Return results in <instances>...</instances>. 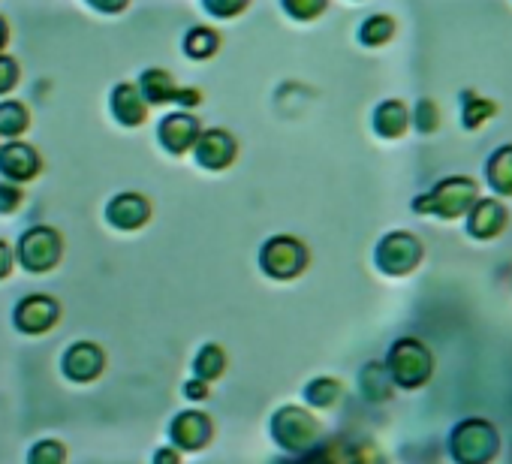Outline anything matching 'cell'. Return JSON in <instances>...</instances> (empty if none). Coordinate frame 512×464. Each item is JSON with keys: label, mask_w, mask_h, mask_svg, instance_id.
<instances>
[{"label": "cell", "mask_w": 512, "mask_h": 464, "mask_svg": "<svg viewBox=\"0 0 512 464\" xmlns=\"http://www.w3.org/2000/svg\"><path fill=\"white\" fill-rule=\"evenodd\" d=\"M500 109H497V103L494 100H488V97H482L479 91H464L461 94V124H464V130H479L485 121H491L494 115H497Z\"/></svg>", "instance_id": "cell-19"}, {"label": "cell", "mask_w": 512, "mask_h": 464, "mask_svg": "<svg viewBox=\"0 0 512 464\" xmlns=\"http://www.w3.org/2000/svg\"><path fill=\"white\" fill-rule=\"evenodd\" d=\"M272 434H275V440L284 449L302 452V449H311L314 446V440H317V422L302 407H284L272 419Z\"/></svg>", "instance_id": "cell-4"}, {"label": "cell", "mask_w": 512, "mask_h": 464, "mask_svg": "<svg viewBox=\"0 0 512 464\" xmlns=\"http://www.w3.org/2000/svg\"><path fill=\"white\" fill-rule=\"evenodd\" d=\"M247 7H250V0H202V10L214 19H223V22L238 19Z\"/></svg>", "instance_id": "cell-26"}, {"label": "cell", "mask_w": 512, "mask_h": 464, "mask_svg": "<svg viewBox=\"0 0 512 464\" xmlns=\"http://www.w3.org/2000/svg\"><path fill=\"white\" fill-rule=\"evenodd\" d=\"M410 121H413V127L419 130V133H434L437 127H440V109H437V103L431 100V97H422L419 103H416V109L410 112Z\"/></svg>", "instance_id": "cell-25"}, {"label": "cell", "mask_w": 512, "mask_h": 464, "mask_svg": "<svg viewBox=\"0 0 512 464\" xmlns=\"http://www.w3.org/2000/svg\"><path fill=\"white\" fill-rule=\"evenodd\" d=\"M136 88H139V94H142V100H145L148 106H169V103L178 100V91H181V88L175 85L172 73H166V70H160V67L145 70V73L139 76Z\"/></svg>", "instance_id": "cell-15"}, {"label": "cell", "mask_w": 512, "mask_h": 464, "mask_svg": "<svg viewBox=\"0 0 512 464\" xmlns=\"http://www.w3.org/2000/svg\"><path fill=\"white\" fill-rule=\"evenodd\" d=\"M506 223V211L497 199H479L473 208H470V236L476 239H491L503 229Z\"/></svg>", "instance_id": "cell-16"}, {"label": "cell", "mask_w": 512, "mask_h": 464, "mask_svg": "<svg viewBox=\"0 0 512 464\" xmlns=\"http://www.w3.org/2000/svg\"><path fill=\"white\" fill-rule=\"evenodd\" d=\"M476 202V184L470 178H443L431 193L419 196L413 202V208L419 214H437V217H461L464 211H470Z\"/></svg>", "instance_id": "cell-1"}, {"label": "cell", "mask_w": 512, "mask_h": 464, "mask_svg": "<svg viewBox=\"0 0 512 464\" xmlns=\"http://www.w3.org/2000/svg\"><path fill=\"white\" fill-rule=\"evenodd\" d=\"M154 464H178V452L175 449H160L154 455Z\"/></svg>", "instance_id": "cell-34"}, {"label": "cell", "mask_w": 512, "mask_h": 464, "mask_svg": "<svg viewBox=\"0 0 512 464\" xmlns=\"http://www.w3.org/2000/svg\"><path fill=\"white\" fill-rule=\"evenodd\" d=\"M410 127V109L401 100H383L374 109V130L383 139H401Z\"/></svg>", "instance_id": "cell-17"}, {"label": "cell", "mask_w": 512, "mask_h": 464, "mask_svg": "<svg viewBox=\"0 0 512 464\" xmlns=\"http://www.w3.org/2000/svg\"><path fill=\"white\" fill-rule=\"evenodd\" d=\"M13 263H16V254L10 251L7 242H0V281H4L13 272Z\"/></svg>", "instance_id": "cell-32"}, {"label": "cell", "mask_w": 512, "mask_h": 464, "mask_svg": "<svg viewBox=\"0 0 512 464\" xmlns=\"http://www.w3.org/2000/svg\"><path fill=\"white\" fill-rule=\"evenodd\" d=\"M109 109H112V118L121 124V127H142L148 121V103L142 100L136 82H118L109 94Z\"/></svg>", "instance_id": "cell-10"}, {"label": "cell", "mask_w": 512, "mask_h": 464, "mask_svg": "<svg viewBox=\"0 0 512 464\" xmlns=\"http://www.w3.org/2000/svg\"><path fill=\"white\" fill-rule=\"evenodd\" d=\"M220 43H223V37H220L214 28H208V25H193V28L184 34L181 49H184V55H187L190 61H208V58H214V55L220 52Z\"/></svg>", "instance_id": "cell-18"}, {"label": "cell", "mask_w": 512, "mask_h": 464, "mask_svg": "<svg viewBox=\"0 0 512 464\" xmlns=\"http://www.w3.org/2000/svg\"><path fill=\"white\" fill-rule=\"evenodd\" d=\"M40 169H43V157L34 145L22 139H10L0 145V175H4V181L28 184L40 175Z\"/></svg>", "instance_id": "cell-7"}, {"label": "cell", "mask_w": 512, "mask_h": 464, "mask_svg": "<svg viewBox=\"0 0 512 464\" xmlns=\"http://www.w3.org/2000/svg\"><path fill=\"white\" fill-rule=\"evenodd\" d=\"M392 37H395V19L386 16V13L368 16V19L362 22V28H359V43H362V46H371V49L386 46Z\"/></svg>", "instance_id": "cell-22"}, {"label": "cell", "mask_w": 512, "mask_h": 464, "mask_svg": "<svg viewBox=\"0 0 512 464\" xmlns=\"http://www.w3.org/2000/svg\"><path fill=\"white\" fill-rule=\"evenodd\" d=\"M67 452L58 440H40L34 449H31V458L28 464H64Z\"/></svg>", "instance_id": "cell-28"}, {"label": "cell", "mask_w": 512, "mask_h": 464, "mask_svg": "<svg viewBox=\"0 0 512 464\" xmlns=\"http://www.w3.org/2000/svg\"><path fill=\"white\" fill-rule=\"evenodd\" d=\"M184 395L193 398V401H196V398H205V395H208V383L196 377V380H190V383L184 386Z\"/></svg>", "instance_id": "cell-33"}, {"label": "cell", "mask_w": 512, "mask_h": 464, "mask_svg": "<svg viewBox=\"0 0 512 464\" xmlns=\"http://www.w3.org/2000/svg\"><path fill=\"white\" fill-rule=\"evenodd\" d=\"M85 4L100 16H118L130 7V0H85Z\"/></svg>", "instance_id": "cell-31"}, {"label": "cell", "mask_w": 512, "mask_h": 464, "mask_svg": "<svg viewBox=\"0 0 512 464\" xmlns=\"http://www.w3.org/2000/svg\"><path fill=\"white\" fill-rule=\"evenodd\" d=\"M335 395H338V383H335V380H317V383L308 386V398H311L314 404H320V407L332 404Z\"/></svg>", "instance_id": "cell-30"}, {"label": "cell", "mask_w": 512, "mask_h": 464, "mask_svg": "<svg viewBox=\"0 0 512 464\" xmlns=\"http://www.w3.org/2000/svg\"><path fill=\"white\" fill-rule=\"evenodd\" d=\"M193 160L208 169V172H220V169H229L235 154H238V142L229 130H220V127H211V130H202L196 145H193Z\"/></svg>", "instance_id": "cell-8"}, {"label": "cell", "mask_w": 512, "mask_h": 464, "mask_svg": "<svg viewBox=\"0 0 512 464\" xmlns=\"http://www.w3.org/2000/svg\"><path fill=\"white\" fill-rule=\"evenodd\" d=\"M25 202V190L22 184L13 181H0V214H13L19 211V205Z\"/></svg>", "instance_id": "cell-29"}, {"label": "cell", "mask_w": 512, "mask_h": 464, "mask_svg": "<svg viewBox=\"0 0 512 464\" xmlns=\"http://www.w3.org/2000/svg\"><path fill=\"white\" fill-rule=\"evenodd\" d=\"M422 245L410 236V232H389V236L377 245V266L386 275H407L419 266Z\"/></svg>", "instance_id": "cell-6"}, {"label": "cell", "mask_w": 512, "mask_h": 464, "mask_svg": "<svg viewBox=\"0 0 512 464\" xmlns=\"http://www.w3.org/2000/svg\"><path fill=\"white\" fill-rule=\"evenodd\" d=\"M488 181L497 193L503 196H512V145H503L497 148L491 157H488Z\"/></svg>", "instance_id": "cell-21"}, {"label": "cell", "mask_w": 512, "mask_h": 464, "mask_svg": "<svg viewBox=\"0 0 512 464\" xmlns=\"http://www.w3.org/2000/svg\"><path fill=\"white\" fill-rule=\"evenodd\" d=\"M281 7L296 22H314L329 10V0H281Z\"/></svg>", "instance_id": "cell-24"}, {"label": "cell", "mask_w": 512, "mask_h": 464, "mask_svg": "<svg viewBox=\"0 0 512 464\" xmlns=\"http://www.w3.org/2000/svg\"><path fill=\"white\" fill-rule=\"evenodd\" d=\"M169 434H172V443L178 449L196 452V449H202L211 440V419L205 413H199V410L178 413L172 428H169Z\"/></svg>", "instance_id": "cell-12"}, {"label": "cell", "mask_w": 512, "mask_h": 464, "mask_svg": "<svg viewBox=\"0 0 512 464\" xmlns=\"http://www.w3.org/2000/svg\"><path fill=\"white\" fill-rule=\"evenodd\" d=\"M19 79H22L19 61H16L13 55H7V52H0V97L13 94L16 85H19Z\"/></svg>", "instance_id": "cell-27"}, {"label": "cell", "mask_w": 512, "mask_h": 464, "mask_svg": "<svg viewBox=\"0 0 512 464\" xmlns=\"http://www.w3.org/2000/svg\"><path fill=\"white\" fill-rule=\"evenodd\" d=\"M392 374L398 383L413 386L428 374V356L416 341H401L392 350Z\"/></svg>", "instance_id": "cell-14"}, {"label": "cell", "mask_w": 512, "mask_h": 464, "mask_svg": "<svg viewBox=\"0 0 512 464\" xmlns=\"http://www.w3.org/2000/svg\"><path fill=\"white\" fill-rule=\"evenodd\" d=\"M58 317H61V305H58L52 296H43V293L22 299V302L16 305V314H13L16 326H19L22 332H28V335L49 332V329L58 323Z\"/></svg>", "instance_id": "cell-9"}, {"label": "cell", "mask_w": 512, "mask_h": 464, "mask_svg": "<svg viewBox=\"0 0 512 464\" xmlns=\"http://www.w3.org/2000/svg\"><path fill=\"white\" fill-rule=\"evenodd\" d=\"M260 269L275 281H293L308 269V248L293 236H275L260 251Z\"/></svg>", "instance_id": "cell-3"}, {"label": "cell", "mask_w": 512, "mask_h": 464, "mask_svg": "<svg viewBox=\"0 0 512 464\" xmlns=\"http://www.w3.org/2000/svg\"><path fill=\"white\" fill-rule=\"evenodd\" d=\"M202 133V124L193 112H169L163 115V121L157 124V139H160V148L172 157H181V154H190L196 139Z\"/></svg>", "instance_id": "cell-5"}, {"label": "cell", "mask_w": 512, "mask_h": 464, "mask_svg": "<svg viewBox=\"0 0 512 464\" xmlns=\"http://www.w3.org/2000/svg\"><path fill=\"white\" fill-rule=\"evenodd\" d=\"M103 350L97 347V344H91V341H79V344H73L67 353H64V362H61V368H64V374L70 377V380H79V383H88V380H94L100 371H103Z\"/></svg>", "instance_id": "cell-13"}, {"label": "cell", "mask_w": 512, "mask_h": 464, "mask_svg": "<svg viewBox=\"0 0 512 464\" xmlns=\"http://www.w3.org/2000/svg\"><path fill=\"white\" fill-rule=\"evenodd\" d=\"M223 368H226V356H223V350L217 347V344H205L202 347V353L196 356V362H193V371H196V377L199 380H217L220 374H223Z\"/></svg>", "instance_id": "cell-23"}, {"label": "cell", "mask_w": 512, "mask_h": 464, "mask_svg": "<svg viewBox=\"0 0 512 464\" xmlns=\"http://www.w3.org/2000/svg\"><path fill=\"white\" fill-rule=\"evenodd\" d=\"M31 127V112L19 100H0V136L19 139Z\"/></svg>", "instance_id": "cell-20"}, {"label": "cell", "mask_w": 512, "mask_h": 464, "mask_svg": "<svg viewBox=\"0 0 512 464\" xmlns=\"http://www.w3.org/2000/svg\"><path fill=\"white\" fill-rule=\"evenodd\" d=\"M106 220L115 229H124V232L142 229L151 220V202L142 193H118L106 205Z\"/></svg>", "instance_id": "cell-11"}, {"label": "cell", "mask_w": 512, "mask_h": 464, "mask_svg": "<svg viewBox=\"0 0 512 464\" xmlns=\"http://www.w3.org/2000/svg\"><path fill=\"white\" fill-rule=\"evenodd\" d=\"M61 254H64V242L58 236V229L52 226H31L28 232H22L19 248H16L22 269L34 275L52 272L61 263Z\"/></svg>", "instance_id": "cell-2"}, {"label": "cell", "mask_w": 512, "mask_h": 464, "mask_svg": "<svg viewBox=\"0 0 512 464\" xmlns=\"http://www.w3.org/2000/svg\"><path fill=\"white\" fill-rule=\"evenodd\" d=\"M7 43H10V25H7L4 16H0V52L7 49Z\"/></svg>", "instance_id": "cell-35"}]
</instances>
